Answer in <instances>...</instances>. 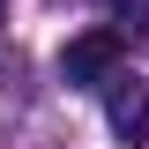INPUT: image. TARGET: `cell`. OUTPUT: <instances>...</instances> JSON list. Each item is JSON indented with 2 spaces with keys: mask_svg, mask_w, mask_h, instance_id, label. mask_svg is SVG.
Wrapping results in <instances>:
<instances>
[{
  "mask_svg": "<svg viewBox=\"0 0 149 149\" xmlns=\"http://www.w3.org/2000/svg\"><path fill=\"white\" fill-rule=\"evenodd\" d=\"M119 67H127V37L119 30H82V37H67V52H60V82H67V90H104Z\"/></svg>",
  "mask_w": 149,
  "mask_h": 149,
  "instance_id": "obj_1",
  "label": "cell"
},
{
  "mask_svg": "<svg viewBox=\"0 0 149 149\" xmlns=\"http://www.w3.org/2000/svg\"><path fill=\"white\" fill-rule=\"evenodd\" d=\"M104 119H112V134L119 142H149V82L142 74H112L104 82Z\"/></svg>",
  "mask_w": 149,
  "mask_h": 149,
  "instance_id": "obj_2",
  "label": "cell"
},
{
  "mask_svg": "<svg viewBox=\"0 0 149 149\" xmlns=\"http://www.w3.org/2000/svg\"><path fill=\"white\" fill-rule=\"evenodd\" d=\"M112 15L134 22V30H149V0H112Z\"/></svg>",
  "mask_w": 149,
  "mask_h": 149,
  "instance_id": "obj_3",
  "label": "cell"
},
{
  "mask_svg": "<svg viewBox=\"0 0 149 149\" xmlns=\"http://www.w3.org/2000/svg\"><path fill=\"white\" fill-rule=\"evenodd\" d=\"M0 8H8V0H0Z\"/></svg>",
  "mask_w": 149,
  "mask_h": 149,
  "instance_id": "obj_4",
  "label": "cell"
}]
</instances>
